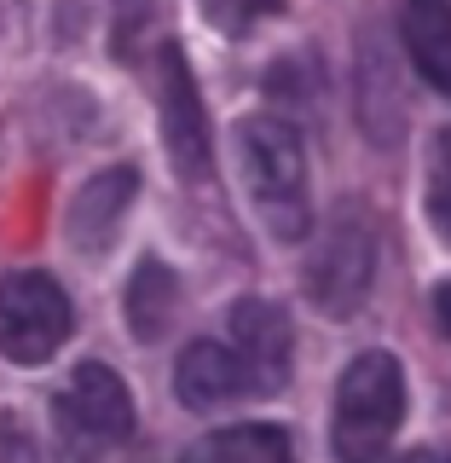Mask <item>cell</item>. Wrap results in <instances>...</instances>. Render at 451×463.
I'll use <instances>...</instances> for the list:
<instances>
[{
  "label": "cell",
  "mask_w": 451,
  "mask_h": 463,
  "mask_svg": "<svg viewBox=\"0 0 451 463\" xmlns=\"http://www.w3.org/2000/svg\"><path fill=\"white\" fill-rule=\"evenodd\" d=\"M238 163H243V185H249L260 221L272 238L296 243L313 226V203H307V151L301 134L284 116H249L238 128Z\"/></svg>",
  "instance_id": "6da1fadb"
},
{
  "label": "cell",
  "mask_w": 451,
  "mask_h": 463,
  "mask_svg": "<svg viewBox=\"0 0 451 463\" xmlns=\"http://www.w3.org/2000/svg\"><path fill=\"white\" fill-rule=\"evenodd\" d=\"M405 417V371L394 354L371 347L336 383V417H330V446L342 463H376L388 452Z\"/></svg>",
  "instance_id": "7a4b0ae2"
},
{
  "label": "cell",
  "mask_w": 451,
  "mask_h": 463,
  "mask_svg": "<svg viewBox=\"0 0 451 463\" xmlns=\"http://www.w3.org/2000/svg\"><path fill=\"white\" fill-rule=\"evenodd\" d=\"M52 429H58V446H64L70 463H93L99 452L122 446L127 434H134V400H127V383L110 365H99V359L76 365L70 388L52 400Z\"/></svg>",
  "instance_id": "3957f363"
},
{
  "label": "cell",
  "mask_w": 451,
  "mask_h": 463,
  "mask_svg": "<svg viewBox=\"0 0 451 463\" xmlns=\"http://www.w3.org/2000/svg\"><path fill=\"white\" fill-rule=\"evenodd\" d=\"M76 330V307L47 272H12L0 279V354L12 365H41Z\"/></svg>",
  "instance_id": "277c9868"
},
{
  "label": "cell",
  "mask_w": 451,
  "mask_h": 463,
  "mask_svg": "<svg viewBox=\"0 0 451 463\" xmlns=\"http://www.w3.org/2000/svg\"><path fill=\"white\" fill-rule=\"evenodd\" d=\"M371 279H376V232L365 221V209L347 203L336 221H330V232L318 238L313 260H307V296L330 318H347L371 296Z\"/></svg>",
  "instance_id": "5b68a950"
},
{
  "label": "cell",
  "mask_w": 451,
  "mask_h": 463,
  "mask_svg": "<svg viewBox=\"0 0 451 463\" xmlns=\"http://www.w3.org/2000/svg\"><path fill=\"white\" fill-rule=\"evenodd\" d=\"M156 105H163V134H168L174 168H180L185 180H202V174H209V116H202L197 81H192V70H185L180 47L156 52Z\"/></svg>",
  "instance_id": "8992f818"
},
{
  "label": "cell",
  "mask_w": 451,
  "mask_h": 463,
  "mask_svg": "<svg viewBox=\"0 0 451 463\" xmlns=\"http://www.w3.org/2000/svg\"><path fill=\"white\" fill-rule=\"evenodd\" d=\"M231 347H238V359L249 365L255 394H278V388L289 383L296 336H289L284 307H272V301H260V296L231 301Z\"/></svg>",
  "instance_id": "52a82bcc"
},
{
  "label": "cell",
  "mask_w": 451,
  "mask_h": 463,
  "mask_svg": "<svg viewBox=\"0 0 451 463\" xmlns=\"http://www.w3.org/2000/svg\"><path fill=\"white\" fill-rule=\"evenodd\" d=\"M174 394L192 411H209V405H226L238 394H255V376L231 342H192L174 365Z\"/></svg>",
  "instance_id": "ba28073f"
},
{
  "label": "cell",
  "mask_w": 451,
  "mask_h": 463,
  "mask_svg": "<svg viewBox=\"0 0 451 463\" xmlns=\"http://www.w3.org/2000/svg\"><path fill=\"white\" fill-rule=\"evenodd\" d=\"M134 192H139V174H134V168H105V174H93V180L76 192V203H70V214H64L70 243H76L81 255H99V250L116 238V226H122V214H127V203H134Z\"/></svg>",
  "instance_id": "9c48e42d"
},
{
  "label": "cell",
  "mask_w": 451,
  "mask_h": 463,
  "mask_svg": "<svg viewBox=\"0 0 451 463\" xmlns=\"http://www.w3.org/2000/svg\"><path fill=\"white\" fill-rule=\"evenodd\" d=\"M405 47L411 64L451 99V0H405Z\"/></svg>",
  "instance_id": "30bf717a"
},
{
  "label": "cell",
  "mask_w": 451,
  "mask_h": 463,
  "mask_svg": "<svg viewBox=\"0 0 451 463\" xmlns=\"http://www.w3.org/2000/svg\"><path fill=\"white\" fill-rule=\"evenodd\" d=\"M180 463H296L289 452V434L272 423H238L221 434H202Z\"/></svg>",
  "instance_id": "8fae6325"
},
{
  "label": "cell",
  "mask_w": 451,
  "mask_h": 463,
  "mask_svg": "<svg viewBox=\"0 0 451 463\" xmlns=\"http://www.w3.org/2000/svg\"><path fill=\"white\" fill-rule=\"evenodd\" d=\"M174 296H180V284H174V272L163 260H139L134 284H127V330L139 342H156L174 318Z\"/></svg>",
  "instance_id": "7c38bea8"
},
{
  "label": "cell",
  "mask_w": 451,
  "mask_h": 463,
  "mask_svg": "<svg viewBox=\"0 0 451 463\" xmlns=\"http://www.w3.org/2000/svg\"><path fill=\"white\" fill-rule=\"evenodd\" d=\"M428 226L451 243V128H440L428 145Z\"/></svg>",
  "instance_id": "4fadbf2b"
},
{
  "label": "cell",
  "mask_w": 451,
  "mask_h": 463,
  "mask_svg": "<svg viewBox=\"0 0 451 463\" xmlns=\"http://www.w3.org/2000/svg\"><path fill=\"white\" fill-rule=\"evenodd\" d=\"M0 463H41V446L18 417H0Z\"/></svg>",
  "instance_id": "5bb4252c"
},
{
  "label": "cell",
  "mask_w": 451,
  "mask_h": 463,
  "mask_svg": "<svg viewBox=\"0 0 451 463\" xmlns=\"http://www.w3.org/2000/svg\"><path fill=\"white\" fill-rule=\"evenodd\" d=\"M202 6H209V18L221 24V29H249L255 12L272 6V0H202Z\"/></svg>",
  "instance_id": "9a60e30c"
},
{
  "label": "cell",
  "mask_w": 451,
  "mask_h": 463,
  "mask_svg": "<svg viewBox=\"0 0 451 463\" xmlns=\"http://www.w3.org/2000/svg\"><path fill=\"white\" fill-rule=\"evenodd\" d=\"M145 6H151V0H116V18H122V35H127V29H134V24L145 18Z\"/></svg>",
  "instance_id": "2e32d148"
},
{
  "label": "cell",
  "mask_w": 451,
  "mask_h": 463,
  "mask_svg": "<svg viewBox=\"0 0 451 463\" xmlns=\"http://www.w3.org/2000/svg\"><path fill=\"white\" fill-rule=\"evenodd\" d=\"M434 307H440V325H446V336H451V284L434 296Z\"/></svg>",
  "instance_id": "e0dca14e"
},
{
  "label": "cell",
  "mask_w": 451,
  "mask_h": 463,
  "mask_svg": "<svg viewBox=\"0 0 451 463\" xmlns=\"http://www.w3.org/2000/svg\"><path fill=\"white\" fill-rule=\"evenodd\" d=\"M411 463H451L446 452H423V458H411Z\"/></svg>",
  "instance_id": "ac0fdd59"
}]
</instances>
